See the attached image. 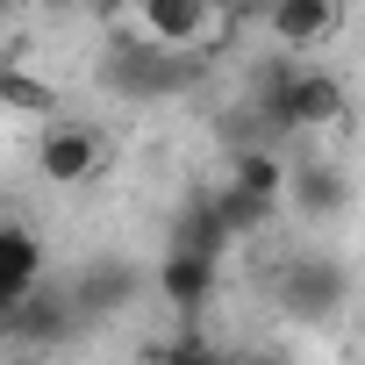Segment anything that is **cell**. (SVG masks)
<instances>
[{
	"label": "cell",
	"instance_id": "obj_12",
	"mask_svg": "<svg viewBox=\"0 0 365 365\" xmlns=\"http://www.w3.org/2000/svg\"><path fill=\"white\" fill-rule=\"evenodd\" d=\"M165 251H187V258L222 265V258L237 251V237L215 222V208H208V194H201V201H187V208H179V222H172V244H165Z\"/></svg>",
	"mask_w": 365,
	"mask_h": 365
},
{
	"label": "cell",
	"instance_id": "obj_3",
	"mask_svg": "<svg viewBox=\"0 0 365 365\" xmlns=\"http://www.w3.org/2000/svg\"><path fill=\"white\" fill-rule=\"evenodd\" d=\"M272 301L294 315V322H336L351 308V265L336 251H301V258H279L272 272Z\"/></svg>",
	"mask_w": 365,
	"mask_h": 365
},
{
	"label": "cell",
	"instance_id": "obj_8",
	"mask_svg": "<svg viewBox=\"0 0 365 365\" xmlns=\"http://www.w3.org/2000/svg\"><path fill=\"white\" fill-rule=\"evenodd\" d=\"M279 201L301 215V222H336L351 208V172L336 158H294L287 179H279Z\"/></svg>",
	"mask_w": 365,
	"mask_h": 365
},
{
	"label": "cell",
	"instance_id": "obj_5",
	"mask_svg": "<svg viewBox=\"0 0 365 365\" xmlns=\"http://www.w3.org/2000/svg\"><path fill=\"white\" fill-rule=\"evenodd\" d=\"M0 336H15L22 351H58V344H72L79 336V315H72V294H65V279H36L22 301H15V315L0 322Z\"/></svg>",
	"mask_w": 365,
	"mask_h": 365
},
{
	"label": "cell",
	"instance_id": "obj_16",
	"mask_svg": "<svg viewBox=\"0 0 365 365\" xmlns=\"http://www.w3.org/2000/svg\"><path fill=\"white\" fill-rule=\"evenodd\" d=\"M208 208H215V222L244 244V237H258L265 222H272V208L265 201H251V194H237V187H222V194H208Z\"/></svg>",
	"mask_w": 365,
	"mask_h": 365
},
{
	"label": "cell",
	"instance_id": "obj_18",
	"mask_svg": "<svg viewBox=\"0 0 365 365\" xmlns=\"http://www.w3.org/2000/svg\"><path fill=\"white\" fill-rule=\"evenodd\" d=\"M36 8H51V15H79L86 0H36Z\"/></svg>",
	"mask_w": 365,
	"mask_h": 365
},
{
	"label": "cell",
	"instance_id": "obj_17",
	"mask_svg": "<svg viewBox=\"0 0 365 365\" xmlns=\"http://www.w3.org/2000/svg\"><path fill=\"white\" fill-rule=\"evenodd\" d=\"M215 8H222V15H237V22H244V15H265V8H272V0H215Z\"/></svg>",
	"mask_w": 365,
	"mask_h": 365
},
{
	"label": "cell",
	"instance_id": "obj_20",
	"mask_svg": "<svg viewBox=\"0 0 365 365\" xmlns=\"http://www.w3.org/2000/svg\"><path fill=\"white\" fill-rule=\"evenodd\" d=\"M0 230H8V208H0Z\"/></svg>",
	"mask_w": 365,
	"mask_h": 365
},
{
	"label": "cell",
	"instance_id": "obj_14",
	"mask_svg": "<svg viewBox=\"0 0 365 365\" xmlns=\"http://www.w3.org/2000/svg\"><path fill=\"white\" fill-rule=\"evenodd\" d=\"M136 365H237V358H230V351H215V344L187 322L179 336H165V344H143V351H136Z\"/></svg>",
	"mask_w": 365,
	"mask_h": 365
},
{
	"label": "cell",
	"instance_id": "obj_6",
	"mask_svg": "<svg viewBox=\"0 0 365 365\" xmlns=\"http://www.w3.org/2000/svg\"><path fill=\"white\" fill-rule=\"evenodd\" d=\"M108 165V136L79 115H58L43 136H36V172L51 179V187H79V179H93Z\"/></svg>",
	"mask_w": 365,
	"mask_h": 365
},
{
	"label": "cell",
	"instance_id": "obj_1",
	"mask_svg": "<svg viewBox=\"0 0 365 365\" xmlns=\"http://www.w3.org/2000/svg\"><path fill=\"white\" fill-rule=\"evenodd\" d=\"M244 108L265 122L272 143H294V136H315V129L344 122V79L322 72V65H308V58H287V51H279V58H265V65L251 72Z\"/></svg>",
	"mask_w": 365,
	"mask_h": 365
},
{
	"label": "cell",
	"instance_id": "obj_9",
	"mask_svg": "<svg viewBox=\"0 0 365 365\" xmlns=\"http://www.w3.org/2000/svg\"><path fill=\"white\" fill-rule=\"evenodd\" d=\"M215 279H222V265H208V258H187V251H165V258H158V301H165L179 322H201V315H208Z\"/></svg>",
	"mask_w": 365,
	"mask_h": 365
},
{
	"label": "cell",
	"instance_id": "obj_13",
	"mask_svg": "<svg viewBox=\"0 0 365 365\" xmlns=\"http://www.w3.org/2000/svg\"><path fill=\"white\" fill-rule=\"evenodd\" d=\"M279 179H287L279 150H230V187H237V194H251V201L279 208Z\"/></svg>",
	"mask_w": 365,
	"mask_h": 365
},
{
	"label": "cell",
	"instance_id": "obj_7",
	"mask_svg": "<svg viewBox=\"0 0 365 365\" xmlns=\"http://www.w3.org/2000/svg\"><path fill=\"white\" fill-rule=\"evenodd\" d=\"M136 29L165 51H201L215 29H237V15H222L215 0H136Z\"/></svg>",
	"mask_w": 365,
	"mask_h": 365
},
{
	"label": "cell",
	"instance_id": "obj_4",
	"mask_svg": "<svg viewBox=\"0 0 365 365\" xmlns=\"http://www.w3.org/2000/svg\"><path fill=\"white\" fill-rule=\"evenodd\" d=\"M65 294H72L79 329H101V322H122V315L143 301V272H136V258L101 251V258L79 265V279H65Z\"/></svg>",
	"mask_w": 365,
	"mask_h": 365
},
{
	"label": "cell",
	"instance_id": "obj_15",
	"mask_svg": "<svg viewBox=\"0 0 365 365\" xmlns=\"http://www.w3.org/2000/svg\"><path fill=\"white\" fill-rule=\"evenodd\" d=\"M0 108H22V115H58V86L29 65H0Z\"/></svg>",
	"mask_w": 365,
	"mask_h": 365
},
{
	"label": "cell",
	"instance_id": "obj_11",
	"mask_svg": "<svg viewBox=\"0 0 365 365\" xmlns=\"http://www.w3.org/2000/svg\"><path fill=\"white\" fill-rule=\"evenodd\" d=\"M36 279H43V237L22 230V222H8V230H0V322L15 315V301Z\"/></svg>",
	"mask_w": 365,
	"mask_h": 365
},
{
	"label": "cell",
	"instance_id": "obj_19",
	"mask_svg": "<svg viewBox=\"0 0 365 365\" xmlns=\"http://www.w3.org/2000/svg\"><path fill=\"white\" fill-rule=\"evenodd\" d=\"M8 15H15V0H0V29H8Z\"/></svg>",
	"mask_w": 365,
	"mask_h": 365
},
{
	"label": "cell",
	"instance_id": "obj_10",
	"mask_svg": "<svg viewBox=\"0 0 365 365\" xmlns=\"http://www.w3.org/2000/svg\"><path fill=\"white\" fill-rule=\"evenodd\" d=\"M336 22H344V0H272L265 8V29L287 58H308L322 36H336Z\"/></svg>",
	"mask_w": 365,
	"mask_h": 365
},
{
	"label": "cell",
	"instance_id": "obj_2",
	"mask_svg": "<svg viewBox=\"0 0 365 365\" xmlns=\"http://www.w3.org/2000/svg\"><path fill=\"white\" fill-rule=\"evenodd\" d=\"M201 72H208L201 51H165V43H150L136 29H115L108 51H101V79L122 101H172V93L201 86Z\"/></svg>",
	"mask_w": 365,
	"mask_h": 365
}]
</instances>
